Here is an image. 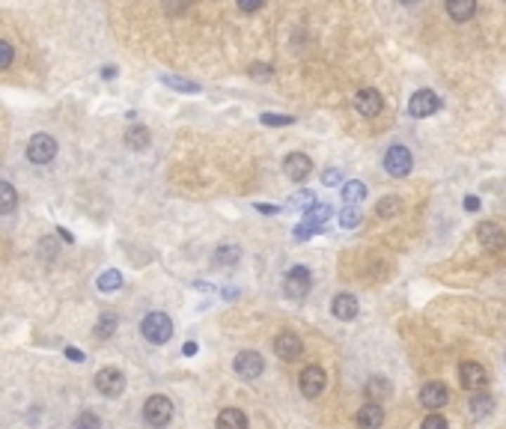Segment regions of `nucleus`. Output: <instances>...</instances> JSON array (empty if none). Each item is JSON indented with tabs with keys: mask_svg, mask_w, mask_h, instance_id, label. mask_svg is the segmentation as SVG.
Masks as SVG:
<instances>
[{
	"mask_svg": "<svg viewBox=\"0 0 506 429\" xmlns=\"http://www.w3.org/2000/svg\"><path fill=\"white\" fill-rule=\"evenodd\" d=\"M141 334L149 340V343L161 346V343H167V340L173 337V322H170L167 313L155 310V313H149V316H143V322H141Z\"/></svg>",
	"mask_w": 506,
	"mask_h": 429,
	"instance_id": "obj_1",
	"label": "nucleus"
},
{
	"mask_svg": "<svg viewBox=\"0 0 506 429\" xmlns=\"http://www.w3.org/2000/svg\"><path fill=\"white\" fill-rule=\"evenodd\" d=\"M170 418H173V402H170V397L155 394V397H149V399H146V406H143V421H146L149 426L161 429V426H167V423H170Z\"/></svg>",
	"mask_w": 506,
	"mask_h": 429,
	"instance_id": "obj_2",
	"label": "nucleus"
},
{
	"mask_svg": "<svg viewBox=\"0 0 506 429\" xmlns=\"http://www.w3.org/2000/svg\"><path fill=\"white\" fill-rule=\"evenodd\" d=\"M411 167H414V158H411V153L405 146H390L387 149V155H384V170L394 176V179H402V176H408L411 173Z\"/></svg>",
	"mask_w": 506,
	"mask_h": 429,
	"instance_id": "obj_3",
	"label": "nucleus"
},
{
	"mask_svg": "<svg viewBox=\"0 0 506 429\" xmlns=\"http://www.w3.org/2000/svg\"><path fill=\"white\" fill-rule=\"evenodd\" d=\"M93 382H96V390H98L101 397H119L122 390H125V376H122L117 367L98 370Z\"/></svg>",
	"mask_w": 506,
	"mask_h": 429,
	"instance_id": "obj_4",
	"label": "nucleus"
},
{
	"mask_svg": "<svg viewBox=\"0 0 506 429\" xmlns=\"http://www.w3.org/2000/svg\"><path fill=\"white\" fill-rule=\"evenodd\" d=\"M54 155H57V141L51 134H33L30 137L27 158L33 164H48V161H54Z\"/></svg>",
	"mask_w": 506,
	"mask_h": 429,
	"instance_id": "obj_5",
	"label": "nucleus"
},
{
	"mask_svg": "<svg viewBox=\"0 0 506 429\" xmlns=\"http://www.w3.org/2000/svg\"><path fill=\"white\" fill-rule=\"evenodd\" d=\"M286 286V295L289 298H304L310 293V286H313V274H310V269H304V266H295V269H289L286 271V281H283Z\"/></svg>",
	"mask_w": 506,
	"mask_h": 429,
	"instance_id": "obj_6",
	"label": "nucleus"
},
{
	"mask_svg": "<svg viewBox=\"0 0 506 429\" xmlns=\"http://www.w3.org/2000/svg\"><path fill=\"white\" fill-rule=\"evenodd\" d=\"M298 385H301V394L307 397V399H316L325 390V385H327V378H325V370L322 367H304L301 370V376H298Z\"/></svg>",
	"mask_w": 506,
	"mask_h": 429,
	"instance_id": "obj_7",
	"label": "nucleus"
},
{
	"mask_svg": "<svg viewBox=\"0 0 506 429\" xmlns=\"http://www.w3.org/2000/svg\"><path fill=\"white\" fill-rule=\"evenodd\" d=\"M476 238H479V248L483 250H500L506 245V233L503 226L495 221H483L476 226Z\"/></svg>",
	"mask_w": 506,
	"mask_h": 429,
	"instance_id": "obj_8",
	"label": "nucleus"
},
{
	"mask_svg": "<svg viewBox=\"0 0 506 429\" xmlns=\"http://www.w3.org/2000/svg\"><path fill=\"white\" fill-rule=\"evenodd\" d=\"M354 108H358V113H363V117H378L384 108V98L378 90H372V87H363V90L354 93Z\"/></svg>",
	"mask_w": 506,
	"mask_h": 429,
	"instance_id": "obj_9",
	"label": "nucleus"
},
{
	"mask_svg": "<svg viewBox=\"0 0 506 429\" xmlns=\"http://www.w3.org/2000/svg\"><path fill=\"white\" fill-rule=\"evenodd\" d=\"M438 108H441V98L432 90H417L411 96V102H408V113H411V117H432Z\"/></svg>",
	"mask_w": 506,
	"mask_h": 429,
	"instance_id": "obj_10",
	"label": "nucleus"
},
{
	"mask_svg": "<svg viewBox=\"0 0 506 429\" xmlns=\"http://www.w3.org/2000/svg\"><path fill=\"white\" fill-rule=\"evenodd\" d=\"M283 173L289 176L292 182H304L307 176L313 173V161L310 155H304V153H289L283 158Z\"/></svg>",
	"mask_w": 506,
	"mask_h": 429,
	"instance_id": "obj_11",
	"label": "nucleus"
},
{
	"mask_svg": "<svg viewBox=\"0 0 506 429\" xmlns=\"http://www.w3.org/2000/svg\"><path fill=\"white\" fill-rule=\"evenodd\" d=\"M233 367L242 378H259L262 370H265V361H262L259 352H238Z\"/></svg>",
	"mask_w": 506,
	"mask_h": 429,
	"instance_id": "obj_12",
	"label": "nucleus"
},
{
	"mask_svg": "<svg viewBox=\"0 0 506 429\" xmlns=\"http://www.w3.org/2000/svg\"><path fill=\"white\" fill-rule=\"evenodd\" d=\"M274 352H277V358H283V361H298L301 352H304V343H301L298 334L283 331V334H277V340H274Z\"/></svg>",
	"mask_w": 506,
	"mask_h": 429,
	"instance_id": "obj_13",
	"label": "nucleus"
},
{
	"mask_svg": "<svg viewBox=\"0 0 506 429\" xmlns=\"http://www.w3.org/2000/svg\"><path fill=\"white\" fill-rule=\"evenodd\" d=\"M459 378H462V388L479 390V388H486L488 373H486V367H479L476 361H465L462 367H459Z\"/></svg>",
	"mask_w": 506,
	"mask_h": 429,
	"instance_id": "obj_14",
	"label": "nucleus"
},
{
	"mask_svg": "<svg viewBox=\"0 0 506 429\" xmlns=\"http://www.w3.org/2000/svg\"><path fill=\"white\" fill-rule=\"evenodd\" d=\"M447 399H450V394H447V388L441 385V382H426L423 390H420V402H423L429 411L444 409V406H447Z\"/></svg>",
	"mask_w": 506,
	"mask_h": 429,
	"instance_id": "obj_15",
	"label": "nucleus"
},
{
	"mask_svg": "<svg viewBox=\"0 0 506 429\" xmlns=\"http://www.w3.org/2000/svg\"><path fill=\"white\" fill-rule=\"evenodd\" d=\"M382 423H384V409L378 406V402L366 399V406H361V411H358V426L361 429H382Z\"/></svg>",
	"mask_w": 506,
	"mask_h": 429,
	"instance_id": "obj_16",
	"label": "nucleus"
},
{
	"mask_svg": "<svg viewBox=\"0 0 506 429\" xmlns=\"http://www.w3.org/2000/svg\"><path fill=\"white\" fill-rule=\"evenodd\" d=\"M331 313H334L337 319L351 322L354 316H358V298H354V295H349V293H339V295H334V301H331Z\"/></svg>",
	"mask_w": 506,
	"mask_h": 429,
	"instance_id": "obj_17",
	"label": "nucleus"
},
{
	"mask_svg": "<svg viewBox=\"0 0 506 429\" xmlns=\"http://www.w3.org/2000/svg\"><path fill=\"white\" fill-rule=\"evenodd\" d=\"M447 15L453 21H471L476 15V0H447Z\"/></svg>",
	"mask_w": 506,
	"mask_h": 429,
	"instance_id": "obj_18",
	"label": "nucleus"
},
{
	"mask_svg": "<svg viewBox=\"0 0 506 429\" xmlns=\"http://www.w3.org/2000/svg\"><path fill=\"white\" fill-rule=\"evenodd\" d=\"M218 429H247L245 411H238V409H223V411L218 414Z\"/></svg>",
	"mask_w": 506,
	"mask_h": 429,
	"instance_id": "obj_19",
	"label": "nucleus"
},
{
	"mask_svg": "<svg viewBox=\"0 0 506 429\" xmlns=\"http://www.w3.org/2000/svg\"><path fill=\"white\" fill-rule=\"evenodd\" d=\"M366 399H372V402H382V399H387L390 397V382L387 378H382V376H372L370 382H366Z\"/></svg>",
	"mask_w": 506,
	"mask_h": 429,
	"instance_id": "obj_20",
	"label": "nucleus"
},
{
	"mask_svg": "<svg viewBox=\"0 0 506 429\" xmlns=\"http://www.w3.org/2000/svg\"><path fill=\"white\" fill-rule=\"evenodd\" d=\"M334 214L331 206H325V203H313L304 209V224H313V226H325V221Z\"/></svg>",
	"mask_w": 506,
	"mask_h": 429,
	"instance_id": "obj_21",
	"label": "nucleus"
},
{
	"mask_svg": "<svg viewBox=\"0 0 506 429\" xmlns=\"http://www.w3.org/2000/svg\"><path fill=\"white\" fill-rule=\"evenodd\" d=\"M18 209V191L9 182H0V214H12Z\"/></svg>",
	"mask_w": 506,
	"mask_h": 429,
	"instance_id": "obj_22",
	"label": "nucleus"
},
{
	"mask_svg": "<svg viewBox=\"0 0 506 429\" xmlns=\"http://www.w3.org/2000/svg\"><path fill=\"white\" fill-rule=\"evenodd\" d=\"M149 141H152V134H149L146 125H131V129L125 132V143H129L131 149H146Z\"/></svg>",
	"mask_w": 506,
	"mask_h": 429,
	"instance_id": "obj_23",
	"label": "nucleus"
},
{
	"mask_svg": "<svg viewBox=\"0 0 506 429\" xmlns=\"http://www.w3.org/2000/svg\"><path fill=\"white\" fill-rule=\"evenodd\" d=\"M399 212H402V200L394 197V194H387V197H382L375 203V214H378V218H396Z\"/></svg>",
	"mask_w": 506,
	"mask_h": 429,
	"instance_id": "obj_24",
	"label": "nucleus"
},
{
	"mask_svg": "<svg viewBox=\"0 0 506 429\" xmlns=\"http://www.w3.org/2000/svg\"><path fill=\"white\" fill-rule=\"evenodd\" d=\"M238 257H242V250L233 248V245H223V248L214 250V266H221V269H233L235 262H238Z\"/></svg>",
	"mask_w": 506,
	"mask_h": 429,
	"instance_id": "obj_25",
	"label": "nucleus"
},
{
	"mask_svg": "<svg viewBox=\"0 0 506 429\" xmlns=\"http://www.w3.org/2000/svg\"><path fill=\"white\" fill-rule=\"evenodd\" d=\"M117 325H119L117 313H101L98 322H96V337H98V340H108L113 331H117Z\"/></svg>",
	"mask_w": 506,
	"mask_h": 429,
	"instance_id": "obj_26",
	"label": "nucleus"
},
{
	"mask_svg": "<svg viewBox=\"0 0 506 429\" xmlns=\"http://www.w3.org/2000/svg\"><path fill=\"white\" fill-rule=\"evenodd\" d=\"M366 197V185L363 182H358V179H351V182H346L343 185V200L349 206H354V203H361V200Z\"/></svg>",
	"mask_w": 506,
	"mask_h": 429,
	"instance_id": "obj_27",
	"label": "nucleus"
},
{
	"mask_svg": "<svg viewBox=\"0 0 506 429\" xmlns=\"http://www.w3.org/2000/svg\"><path fill=\"white\" fill-rule=\"evenodd\" d=\"M119 286H122V274L117 269H110V271H105V274L98 277V289H101V293H117Z\"/></svg>",
	"mask_w": 506,
	"mask_h": 429,
	"instance_id": "obj_28",
	"label": "nucleus"
},
{
	"mask_svg": "<svg viewBox=\"0 0 506 429\" xmlns=\"http://www.w3.org/2000/svg\"><path fill=\"white\" fill-rule=\"evenodd\" d=\"M164 84L173 87V90H179V93H200V84H197V81L176 78V75H164Z\"/></svg>",
	"mask_w": 506,
	"mask_h": 429,
	"instance_id": "obj_29",
	"label": "nucleus"
},
{
	"mask_svg": "<svg viewBox=\"0 0 506 429\" xmlns=\"http://www.w3.org/2000/svg\"><path fill=\"white\" fill-rule=\"evenodd\" d=\"M191 4L194 0H161V6H164V12H167V15H185L188 9H191Z\"/></svg>",
	"mask_w": 506,
	"mask_h": 429,
	"instance_id": "obj_30",
	"label": "nucleus"
},
{
	"mask_svg": "<svg viewBox=\"0 0 506 429\" xmlns=\"http://www.w3.org/2000/svg\"><path fill=\"white\" fill-rule=\"evenodd\" d=\"M491 406H495V402H491V397H486V394H483V397H474V399H471V414H474V418H486V414L491 411Z\"/></svg>",
	"mask_w": 506,
	"mask_h": 429,
	"instance_id": "obj_31",
	"label": "nucleus"
},
{
	"mask_svg": "<svg viewBox=\"0 0 506 429\" xmlns=\"http://www.w3.org/2000/svg\"><path fill=\"white\" fill-rule=\"evenodd\" d=\"M259 122L262 125H274V129H277V125H292L295 117H289V113H268V110H265L262 117H259Z\"/></svg>",
	"mask_w": 506,
	"mask_h": 429,
	"instance_id": "obj_32",
	"label": "nucleus"
},
{
	"mask_svg": "<svg viewBox=\"0 0 506 429\" xmlns=\"http://www.w3.org/2000/svg\"><path fill=\"white\" fill-rule=\"evenodd\" d=\"M339 224H343L346 230H354V226L361 224V212L354 209V206H346L343 212H339Z\"/></svg>",
	"mask_w": 506,
	"mask_h": 429,
	"instance_id": "obj_33",
	"label": "nucleus"
},
{
	"mask_svg": "<svg viewBox=\"0 0 506 429\" xmlns=\"http://www.w3.org/2000/svg\"><path fill=\"white\" fill-rule=\"evenodd\" d=\"M74 429H101L98 414H93V411H81V414H78V421H74Z\"/></svg>",
	"mask_w": 506,
	"mask_h": 429,
	"instance_id": "obj_34",
	"label": "nucleus"
},
{
	"mask_svg": "<svg viewBox=\"0 0 506 429\" xmlns=\"http://www.w3.org/2000/svg\"><path fill=\"white\" fill-rule=\"evenodd\" d=\"M12 60H15V48H12L9 42L0 39V69H9V66H12Z\"/></svg>",
	"mask_w": 506,
	"mask_h": 429,
	"instance_id": "obj_35",
	"label": "nucleus"
},
{
	"mask_svg": "<svg viewBox=\"0 0 506 429\" xmlns=\"http://www.w3.org/2000/svg\"><path fill=\"white\" fill-rule=\"evenodd\" d=\"M423 429H447V421L441 418L438 411H432V414H429V418L423 421Z\"/></svg>",
	"mask_w": 506,
	"mask_h": 429,
	"instance_id": "obj_36",
	"label": "nucleus"
},
{
	"mask_svg": "<svg viewBox=\"0 0 506 429\" xmlns=\"http://www.w3.org/2000/svg\"><path fill=\"white\" fill-rule=\"evenodd\" d=\"M289 203H292V206H313L316 200H313V191H298L292 200H289Z\"/></svg>",
	"mask_w": 506,
	"mask_h": 429,
	"instance_id": "obj_37",
	"label": "nucleus"
},
{
	"mask_svg": "<svg viewBox=\"0 0 506 429\" xmlns=\"http://www.w3.org/2000/svg\"><path fill=\"white\" fill-rule=\"evenodd\" d=\"M235 4H238L242 12H257V9H262L265 0H235Z\"/></svg>",
	"mask_w": 506,
	"mask_h": 429,
	"instance_id": "obj_38",
	"label": "nucleus"
},
{
	"mask_svg": "<svg viewBox=\"0 0 506 429\" xmlns=\"http://www.w3.org/2000/svg\"><path fill=\"white\" fill-rule=\"evenodd\" d=\"M339 179H343V173L339 170H325V176H322L325 185H339Z\"/></svg>",
	"mask_w": 506,
	"mask_h": 429,
	"instance_id": "obj_39",
	"label": "nucleus"
},
{
	"mask_svg": "<svg viewBox=\"0 0 506 429\" xmlns=\"http://www.w3.org/2000/svg\"><path fill=\"white\" fill-rule=\"evenodd\" d=\"M250 75H253V78H268L271 66H259V63H257V66H250Z\"/></svg>",
	"mask_w": 506,
	"mask_h": 429,
	"instance_id": "obj_40",
	"label": "nucleus"
},
{
	"mask_svg": "<svg viewBox=\"0 0 506 429\" xmlns=\"http://www.w3.org/2000/svg\"><path fill=\"white\" fill-rule=\"evenodd\" d=\"M66 358L74 361V364H81V361H84V352H81V349H74V346H66Z\"/></svg>",
	"mask_w": 506,
	"mask_h": 429,
	"instance_id": "obj_41",
	"label": "nucleus"
},
{
	"mask_svg": "<svg viewBox=\"0 0 506 429\" xmlns=\"http://www.w3.org/2000/svg\"><path fill=\"white\" fill-rule=\"evenodd\" d=\"M257 212H262V214H274V212H280V206H271V203H257Z\"/></svg>",
	"mask_w": 506,
	"mask_h": 429,
	"instance_id": "obj_42",
	"label": "nucleus"
},
{
	"mask_svg": "<svg viewBox=\"0 0 506 429\" xmlns=\"http://www.w3.org/2000/svg\"><path fill=\"white\" fill-rule=\"evenodd\" d=\"M465 209H467V212H476V209H479V200H476V197H465Z\"/></svg>",
	"mask_w": 506,
	"mask_h": 429,
	"instance_id": "obj_43",
	"label": "nucleus"
},
{
	"mask_svg": "<svg viewBox=\"0 0 506 429\" xmlns=\"http://www.w3.org/2000/svg\"><path fill=\"white\" fill-rule=\"evenodd\" d=\"M57 236H60V238H63V242H66V245H72V242H74V238H72V233H69V230H63V226H60V230H57Z\"/></svg>",
	"mask_w": 506,
	"mask_h": 429,
	"instance_id": "obj_44",
	"label": "nucleus"
},
{
	"mask_svg": "<svg viewBox=\"0 0 506 429\" xmlns=\"http://www.w3.org/2000/svg\"><path fill=\"white\" fill-rule=\"evenodd\" d=\"M182 352H185V355H197V343H185Z\"/></svg>",
	"mask_w": 506,
	"mask_h": 429,
	"instance_id": "obj_45",
	"label": "nucleus"
},
{
	"mask_svg": "<svg viewBox=\"0 0 506 429\" xmlns=\"http://www.w3.org/2000/svg\"><path fill=\"white\" fill-rule=\"evenodd\" d=\"M402 4H405V6H408V4H420V0H402Z\"/></svg>",
	"mask_w": 506,
	"mask_h": 429,
	"instance_id": "obj_46",
	"label": "nucleus"
}]
</instances>
